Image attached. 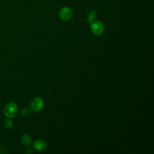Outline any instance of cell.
I'll list each match as a JSON object with an SVG mask.
<instances>
[{
	"instance_id": "obj_9",
	"label": "cell",
	"mask_w": 154,
	"mask_h": 154,
	"mask_svg": "<svg viewBox=\"0 0 154 154\" xmlns=\"http://www.w3.org/2000/svg\"><path fill=\"white\" fill-rule=\"evenodd\" d=\"M21 114H22V115L23 116L26 117V116H28L30 114V111H29V109H28V108H24V109H23L22 110Z\"/></svg>"
},
{
	"instance_id": "obj_8",
	"label": "cell",
	"mask_w": 154,
	"mask_h": 154,
	"mask_svg": "<svg viewBox=\"0 0 154 154\" xmlns=\"http://www.w3.org/2000/svg\"><path fill=\"white\" fill-rule=\"evenodd\" d=\"M3 125H4V127L6 129H11L13 127V121L11 119H8L5 120V121L4 122Z\"/></svg>"
},
{
	"instance_id": "obj_4",
	"label": "cell",
	"mask_w": 154,
	"mask_h": 154,
	"mask_svg": "<svg viewBox=\"0 0 154 154\" xmlns=\"http://www.w3.org/2000/svg\"><path fill=\"white\" fill-rule=\"evenodd\" d=\"M72 16V10L67 7H64L62 8L59 12V16L60 19L63 20H69Z\"/></svg>"
},
{
	"instance_id": "obj_1",
	"label": "cell",
	"mask_w": 154,
	"mask_h": 154,
	"mask_svg": "<svg viewBox=\"0 0 154 154\" xmlns=\"http://www.w3.org/2000/svg\"><path fill=\"white\" fill-rule=\"evenodd\" d=\"M18 107L16 103L10 102L7 103L4 109V113L8 118H13L17 112Z\"/></svg>"
},
{
	"instance_id": "obj_2",
	"label": "cell",
	"mask_w": 154,
	"mask_h": 154,
	"mask_svg": "<svg viewBox=\"0 0 154 154\" xmlns=\"http://www.w3.org/2000/svg\"><path fill=\"white\" fill-rule=\"evenodd\" d=\"M90 28L91 32L97 35H100L104 31L103 24L99 20L93 21L92 23H91Z\"/></svg>"
},
{
	"instance_id": "obj_11",
	"label": "cell",
	"mask_w": 154,
	"mask_h": 154,
	"mask_svg": "<svg viewBox=\"0 0 154 154\" xmlns=\"http://www.w3.org/2000/svg\"><path fill=\"white\" fill-rule=\"evenodd\" d=\"M0 147H1V143H0Z\"/></svg>"
},
{
	"instance_id": "obj_7",
	"label": "cell",
	"mask_w": 154,
	"mask_h": 154,
	"mask_svg": "<svg viewBox=\"0 0 154 154\" xmlns=\"http://www.w3.org/2000/svg\"><path fill=\"white\" fill-rule=\"evenodd\" d=\"M96 11L94 10H91L89 11V13H88V16H87V21L89 22V23H92L96 16Z\"/></svg>"
},
{
	"instance_id": "obj_10",
	"label": "cell",
	"mask_w": 154,
	"mask_h": 154,
	"mask_svg": "<svg viewBox=\"0 0 154 154\" xmlns=\"http://www.w3.org/2000/svg\"><path fill=\"white\" fill-rule=\"evenodd\" d=\"M33 152L31 150V149H28L26 152H25V153H32Z\"/></svg>"
},
{
	"instance_id": "obj_6",
	"label": "cell",
	"mask_w": 154,
	"mask_h": 154,
	"mask_svg": "<svg viewBox=\"0 0 154 154\" xmlns=\"http://www.w3.org/2000/svg\"><path fill=\"white\" fill-rule=\"evenodd\" d=\"M22 142L23 143V144H24L26 146H28L29 145L31 142H32V138L31 137V136L28 134H23L22 137Z\"/></svg>"
},
{
	"instance_id": "obj_5",
	"label": "cell",
	"mask_w": 154,
	"mask_h": 154,
	"mask_svg": "<svg viewBox=\"0 0 154 154\" xmlns=\"http://www.w3.org/2000/svg\"><path fill=\"white\" fill-rule=\"evenodd\" d=\"M33 147L36 150L42 152V151H43L46 149L47 144H46V142L43 140H37L34 142Z\"/></svg>"
},
{
	"instance_id": "obj_3",
	"label": "cell",
	"mask_w": 154,
	"mask_h": 154,
	"mask_svg": "<svg viewBox=\"0 0 154 154\" xmlns=\"http://www.w3.org/2000/svg\"><path fill=\"white\" fill-rule=\"evenodd\" d=\"M44 105V102L41 97H37L33 99L31 102V108L32 111L35 112H38L40 111Z\"/></svg>"
}]
</instances>
